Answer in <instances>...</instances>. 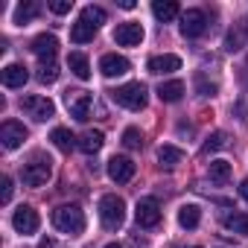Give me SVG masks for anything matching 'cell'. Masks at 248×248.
Masks as SVG:
<instances>
[{"instance_id":"cell-26","label":"cell","mask_w":248,"mask_h":248,"mask_svg":"<svg viewBox=\"0 0 248 248\" xmlns=\"http://www.w3.org/2000/svg\"><path fill=\"white\" fill-rule=\"evenodd\" d=\"M210 181L228 184L231 181V164L228 161H210Z\"/></svg>"},{"instance_id":"cell-1","label":"cell","mask_w":248,"mask_h":248,"mask_svg":"<svg viewBox=\"0 0 248 248\" xmlns=\"http://www.w3.org/2000/svg\"><path fill=\"white\" fill-rule=\"evenodd\" d=\"M53 225H56V231L76 236V233L85 231V213H82L79 204H59L53 210Z\"/></svg>"},{"instance_id":"cell-37","label":"cell","mask_w":248,"mask_h":248,"mask_svg":"<svg viewBox=\"0 0 248 248\" xmlns=\"http://www.w3.org/2000/svg\"><path fill=\"white\" fill-rule=\"evenodd\" d=\"M105 248H123V245H117V242H108V245H105Z\"/></svg>"},{"instance_id":"cell-35","label":"cell","mask_w":248,"mask_h":248,"mask_svg":"<svg viewBox=\"0 0 248 248\" xmlns=\"http://www.w3.org/2000/svg\"><path fill=\"white\" fill-rule=\"evenodd\" d=\"M239 196H242V199H245V202H248V178H245V181H242V184H239Z\"/></svg>"},{"instance_id":"cell-29","label":"cell","mask_w":248,"mask_h":248,"mask_svg":"<svg viewBox=\"0 0 248 248\" xmlns=\"http://www.w3.org/2000/svg\"><path fill=\"white\" fill-rule=\"evenodd\" d=\"M225 146H228V135H225V132H213V135L204 140L202 152H204V155H210V152H219V149H225Z\"/></svg>"},{"instance_id":"cell-24","label":"cell","mask_w":248,"mask_h":248,"mask_svg":"<svg viewBox=\"0 0 248 248\" xmlns=\"http://www.w3.org/2000/svg\"><path fill=\"white\" fill-rule=\"evenodd\" d=\"M181 161H184V152H181L178 146H170V143H167V146L158 149V164H161V167L172 170V167H178Z\"/></svg>"},{"instance_id":"cell-18","label":"cell","mask_w":248,"mask_h":248,"mask_svg":"<svg viewBox=\"0 0 248 248\" xmlns=\"http://www.w3.org/2000/svg\"><path fill=\"white\" fill-rule=\"evenodd\" d=\"M102 143H105V135H102L99 129H88V132L79 138V149H82L85 155H93V152H99V149H102Z\"/></svg>"},{"instance_id":"cell-34","label":"cell","mask_w":248,"mask_h":248,"mask_svg":"<svg viewBox=\"0 0 248 248\" xmlns=\"http://www.w3.org/2000/svg\"><path fill=\"white\" fill-rule=\"evenodd\" d=\"M225 44H228V47H225V50H231V53H233V50H239V47H242V35H236V32H231V35H228V41H225Z\"/></svg>"},{"instance_id":"cell-16","label":"cell","mask_w":248,"mask_h":248,"mask_svg":"<svg viewBox=\"0 0 248 248\" xmlns=\"http://www.w3.org/2000/svg\"><path fill=\"white\" fill-rule=\"evenodd\" d=\"M27 79H30V73H27L24 64H6L3 70H0V82H3L6 88H24Z\"/></svg>"},{"instance_id":"cell-19","label":"cell","mask_w":248,"mask_h":248,"mask_svg":"<svg viewBox=\"0 0 248 248\" xmlns=\"http://www.w3.org/2000/svg\"><path fill=\"white\" fill-rule=\"evenodd\" d=\"M199 222H202V207L199 204H181L178 207V225L181 228L193 231V228H199Z\"/></svg>"},{"instance_id":"cell-32","label":"cell","mask_w":248,"mask_h":248,"mask_svg":"<svg viewBox=\"0 0 248 248\" xmlns=\"http://www.w3.org/2000/svg\"><path fill=\"white\" fill-rule=\"evenodd\" d=\"M12 178L9 175H3V178H0V202H3V204H9L12 202Z\"/></svg>"},{"instance_id":"cell-11","label":"cell","mask_w":248,"mask_h":248,"mask_svg":"<svg viewBox=\"0 0 248 248\" xmlns=\"http://www.w3.org/2000/svg\"><path fill=\"white\" fill-rule=\"evenodd\" d=\"M135 219L140 228H155L161 222V204L155 199H140L138 207H135Z\"/></svg>"},{"instance_id":"cell-30","label":"cell","mask_w":248,"mask_h":248,"mask_svg":"<svg viewBox=\"0 0 248 248\" xmlns=\"http://www.w3.org/2000/svg\"><path fill=\"white\" fill-rule=\"evenodd\" d=\"M225 228L233 231V233H248V216L245 213H233V216H225Z\"/></svg>"},{"instance_id":"cell-23","label":"cell","mask_w":248,"mask_h":248,"mask_svg":"<svg viewBox=\"0 0 248 248\" xmlns=\"http://www.w3.org/2000/svg\"><path fill=\"white\" fill-rule=\"evenodd\" d=\"M152 15L161 24H167V21H172L178 15V3H175V0H155V3H152Z\"/></svg>"},{"instance_id":"cell-33","label":"cell","mask_w":248,"mask_h":248,"mask_svg":"<svg viewBox=\"0 0 248 248\" xmlns=\"http://www.w3.org/2000/svg\"><path fill=\"white\" fill-rule=\"evenodd\" d=\"M73 9V0H50V12L56 15H67Z\"/></svg>"},{"instance_id":"cell-17","label":"cell","mask_w":248,"mask_h":248,"mask_svg":"<svg viewBox=\"0 0 248 248\" xmlns=\"http://www.w3.org/2000/svg\"><path fill=\"white\" fill-rule=\"evenodd\" d=\"M67 67H70V73L76 76V79H91V62H88V56L85 53H70L67 56Z\"/></svg>"},{"instance_id":"cell-21","label":"cell","mask_w":248,"mask_h":248,"mask_svg":"<svg viewBox=\"0 0 248 248\" xmlns=\"http://www.w3.org/2000/svg\"><path fill=\"white\" fill-rule=\"evenodd\" d=\"M93 35H96V27H91V24L82 21V18L70 27V41H73V44H88V41H93Z\"/></svg>"},{"instance_id":"cell-31","label":"cell","mask_w":248,"mask_h":248,"mask_svg":"<svg viewBox=\"0 0 248 248\" xmlns=\"http://www.w3.org/2000/svg\"><path fill=\"white\" fill-rule=\"evenodd\" d=\"M123 146H126V149H140L143 146V135L138 129H126V132H123Z\"/></svg>"},{"instance_id":"cell-14","label":"cell","mask_w":248,"mask_h":248,"mask_svg":"<svg viewBox=\"0 0 248 248\" xmlns=\"http://www.w3.org/2000/svg\"><path fill=\"white\" fill-rule=\"evenodd\" d=\"M30 50H32L41 62H53V59H56V50H59V38L41 32L38 38H32V47H30Z\"/></svg>"},{"instance_id":"cell-20","label":"cell","mask_w":248,"mask_h":248,"mask_svg":"<svg viewBox=\"0 0 248 248\" xmlns=\"http://www.w3.org/2000/svg\"><path fill=\"white\" fill-rule=\"evenodd\" d=\"M158 96H161V102H178V99L184 96V82H181V79L161 82V88H158Z\"/></svg>"},{"instance_id":"cell-22","label":"cell","mask_w":248,"mask_h":248,"mask_svg":"<svg viewBox=\"0 0 248 248\" xmlns=\"http://www.w3.org/2000/svg\"><path fill=\"white\" fill-rule=\"evenodd\" d=\"M38 12H41V6L35 3V0H27V3H18V6H15V24H18V27H24V24L35 21V18H38Z\"/></svg>"},{"instance_id":"cell-5","label":"cell","mask_w":248,"mask_h":248,"mask_svg":"<svg viewBox=\"0 0 248 248\" xmlns=\"http://www.w3.org/2000/svg\"><path fill=\"white\" fill-rule=\"evenodd\" d=\"M64 105L70 111V117H76L79 123H85L91 117V108H93V99L88 91H67L64 93Z\"/></svg>"},{"instance_id":"cell-3","label":"cell","mask_w":248,"mask_h":248,"mask_svg":"<svg viewBox=\"0 0 248 248\" xmlns=\"http://www.w3.org/2000/svg\"><path fill=\"white\" fill-rule=\"evenodd\" d=\"M99 219H102V225L108 231L123 228V222H126V202H123L120 196H114V193L102 196L99 199Z\"/></svg>"},{"instance_id":"cell-36","label":"cell","mask_w":248,"mask_h":248,"mask_svg":"<svg viewBox=\"0 0 248 248\" xmlns=\"http://www.w3.org/2000/svg\"><path fill=\"white\" fill-rule=\"evenodd\" d=\"M38 248H53V239H41V242H38Z\"/></svg>"},{"instance_id":"cell-2","label":"cell","mask_w":248,"mask_h":248,"mask_svg":"<svg viewBox=\"0 0 248 248\" xmlns=\"http://www.w3.org/2000/svg\"><path fill=\"white\" fill-rule=\"evenodd\" d=\"M114 102L123 105V108H129V111H143L149 96H146V85L143 82H126V85H120L114 93Z\"/></svg>"},{"instance_id":"cell-4","label":"cell","mask_w":248,"mask_h":248,"mask_svg":"<svg viewBox=\"0 0 248 248\" xmlns=\"http://www.w3.org/2000/svg\"><path fill=\"white\" fill-rule=\"evenodd\" d=\"M50 175H53V161L44 158V155H35V158H32L30 164H24V170H21V178H24L27 187H44V184L50 181Z\"/></svg>"},{"instance_id":"cell-12","label":"cell","mask_w":248,"mask_h":248,"mask_svg":"<svg viewBox=\"0 0 248 248\" xmlns=\"http://www.w3.org/2000/svg\"><path fill=\"white\" fill-rule=\"evenodd\" d=\"M24 140H27V129H24V123L6 120L3 126H0V143H3V149H18Z\"/></svg>"},{"instance_id":"cell-13","label":"cell","mask_w":248,"mask_h":248,"mask_svg":"<svg viewBox=\"0 0 248 248\" xmlns=\"http://www.w3.org/2000/svg\"><path fill=\"white\" fill-rule=\"evenodd\" d=\"M114 41H117L120 47H138V44L143 41V27L135 24V21L120 24V27L114 30Z\"/></svg>"},{"instance_id":"cell-7","label":"cell","mask_w":248,"mask_h":248,"mask_svg":"<svg viewBox=\"0 0 248 248\" xmlns=\"http://www.w3.org/2000/svg\"><path fill=\"white\" fill-rule=\"evenodd\" d=\"M38 225H41L38 210L30 207V204H21V207L15 210V216H12V228H15L18 233H24V236H27V233H35Z\"/></svg>"},{"instance_id":"cell-8","label":"cell","mask_w":248,"mask_h":248,"mask_svg":"<svg viewBox=\"0 0 248 248\" xmlns=\"http://www.w3.org/2000/svg\"><path fill=\"white\" fill-rule=\"evenodd\" d=\"M204 30H207V18L202 9H187L181 15V35L184 38H199V35H204Z\"/></svg>"},{"instance_id":"cell-38","label":"cell","mask_w":248,"mask_h":248,"mask_svg":"<svg viewBox=\"0 0 248 248\" xmlns=\"http://www.w3.org/2000/svg\"><path fill=\"white\" fill-rule=\"evenodd\" d=\"M190 248H202V245H190Z\"/></svg>"},{"instance_id":"cell-9","label":"cell","mask_w":248,"mask_h":248,"mask_svg":"<svg viewBox=\"0 0 248 248\" xmlns=\"http://www.w3.org/2000/svg\"><path fill=\"white\" fill-rule=\"evenodd\" d=\"M108 178L117 181V184L132 181V178H135V161L126 158V155H114V158L108 161Z\"/></svg>"},{"instance_id":"cell-6","label":"cell","mask_w":248,"mask_h":248,"mask_svg":"<svg viewBox=\"0 0 248 248\" xmlns=\"http://www.w3.org/2000/svg\"><path fill=\"white\" fill-rule=\"evenodd\" d=\"M21 108H24L32 120H38V123H44V120H50V117L56 114V105H53V99H47V96H24Z\"/></svg>"},{"instance_id":"cell-25","label":"cell","mask_w":248,"mask_h":248,"mask_svg":"<svg viewBox=\"0 0 248 248\" xmlns=\"http://www.w3.org/2000/svg\"><path fill=\"white\" fill-rule=\"evenodd\" d=\"M50 140H53V143H56L62 152H70V149H76V146H79V140L70 135V129H62V126H59V129H53Z\"/></svg>"},{"instance_id":"cell-10","label":"cell","mask_w":248,"mask_h":248,"mask_svg":"<svg viewBox=\"0 0 248 248\" xmlns=\"http://www.w3.org/2000/svg\"><path fill=\"white\" fill-rule=\"evenodd\" d=\"M99 70H102V76H105V79H117V76H126V73L132 70V64H129V59H126V56L105 53V56L99 59Z\"/></svg>"},{"instance_id":"cell-28","label":"cell","mask_w":248,"mask_h":248,"mask_svg":"<svg viewBox=\"0 0 248 248\" xmlns=\"http://www.w3.org/2000/svg\"><path fill=\"white\" fill-rule=\"evenodd\" d=\"M35 76H38V82H44V85H53V82L59 79V64H56V59H53V62H41Z\"/></svg>"},{"instance_id":"cell-15","label":"cell","mask_w":248,"mask_h":248,"mask_svg":"<svg viewBox=\"0 0 248 248\" xmlns=\"http://www.w3.org/2000/svg\"><path fill=\"white\" fill-rule=\"evenodd\" d=\"M146 67H149V73H155V76H167V73L181 70V59L172 56V53H164V56H152Z\"/></svg>"},{"instance_id":"cell-27","label":"cell","mask_w":248,"mask_h":248,"mask_svg":"<svg viewBox=\"0 0 248 248\" xmlns=\"http://www.w3.org/2000/svg\"><path fill=\"white\" fill-rule=\"evenodd\" d=\"M79 18H82V21H88L91 27H96V30H99V27L105 24V18H108V15H105V9H102V6H85Z\"/></svg>"}]
</instances>
